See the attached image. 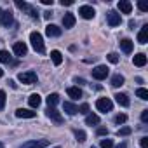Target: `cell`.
Here are the masks:
<instances>
[{"label":"cell","instance_id":"1","mask_svg":"<svg viewBox=\"0 0 148 148\" xmlns=\"http://www.w3.org/2000/svg\"><path fill=\"white\" fill-rule=\"evenodd\" d=\"M30 42H32V47L38 52V54H44L45 52V45H44V38L38 32H32L30 33Z\"/></svg>","mask_w":148,"mask_h":148},{"label":"cell","instance_id":"2","mask_svg":"<svg viewBox=\"0 0 148 148\" xmlns=\"http://www.w3.org/2000/svg\"><path fill=\"white\" fill-rule=\"evenodd\" d=\"M18 80L21 84H26V86H32L37 82V73L35 71H21L18 75Z\"/></svg>","mask_w":148,"mask_h":148},{"label":"cell","instance_id":"3","mask_svg":"<svg viewBox=\"0 0 148 148\" xmlns=\"http://www.w3.org/2000/svg\"><path fill=\"white\" fill-rule=\"evenodd\" d=\"M16 7L18 9H21V11H25L30 18H38V11L33 7V5H30V4H26V2H21V0H16Z\"/></svg>","mask_w":148,"mask_h":148},{"label":"cell","instance_id":"4","mask_svg":"<svg viewBox=\"0 0 148 148\" xmlns=\"http://www.w3.org/2000/svg\"><path fill=\"white\" fill-rule=\"evenodd\" d=\"M96 108L99 110V112H112V108H113V103H112V99L110 98H99L98 101H96Z\"/></svg>","mask_w":148,"mask_h":148},{"label":"cell","instance_id":"5","mask_svg":"<svg viewBox=\"0 0 148 148\" xmlns=\"http://www.w3.org/2000/svg\"><path fill=\"white\" fill-rule=\"evenodd\" d=\"M47 146H49L47 139H32V141L23 143L19 148H47Z\"/></svg>","mask_w":148,"mask_h":148},{"label":"cell","instance_id":"6","mask_svg":"<svg viewBox=\"0 0 148 148\" xmlns=\"http://www.w3.org/2000/svg\"><path fill=\"white\" fill-rule=\"evenodd\" d=\"M108 77V68L105 66V64H99V66H96L94 70H92V79H96V80H105Z\"/></svg>","mask_w":148,"mask_h":148},{"label":"cell","instance_id":"7","mask_svg":"<svg viewBox=\"0 0 148 148\" xmlns=\"http://www.w3.org/2000/svg\"><path fill=\"white\" fill-rule=\"evenodd\" d=\"M12 23H14L12 12L11 11H2V14H0V25L2 26H11Z\"/></svg>","mask_w":148,"mask_h":148},{"label":"cell","instance_id":"8","mask_svg":"<svg viewBox=\"0 0 148 148\" xmlns=\"http://www.w3.org/2000/svg\"><path fill=\"white\" fill-rule=\"evenodd\" d=\"M106 19H108V25L110 26H119L120 25V14L117 12V11H108V14H106Z\"/></svg>","mask_w":148,"mask_h":148},{"label":"cell","instance_id":"9","mask_svg":"<svg viewBox=\"0 0 148 148\" xmlns=\"http://www.w3.org/2000/svg\"><path fill=\"white\" fill-rule=\"evenodd\" d=\"M12 51H14V54H16L18 58H23V56H26V52H28V45H26L25 42H16L14 47H12Z\"/></svg>","mask_w":148,"mask_h":148},{"label":"cell","instance_id":"10","mask_svg":"<svg viewBox=\"0 0 148 148\" xmlns=\"http://www.w3.org/2000/svg\"><path fill=\"white\" fill-rule=\"evenodd\" d=\"M45 113H47V117H49L54 124H63V117H61V113H59L56 108H51V106H49Z\"/></svg>","mask_w":148,"mask_h":148},{"label":"cell","instance_id":"11","mask_svg":"<svg viewBox=\"0 0 148 148\" xmlns=\"http://www.w3.org/2000/svg\"><path fill=\"white\" fill-rule=\"evenodd\" d=\"M79 14H80L84 19H92L94 14H96V11H94L91 5H82V7L79 9Z\"/></svg>","mask_w":148,"mask_h":148},{"label":"cell","instance_id":"12","mask_svg":"<svg viewBox=\"0 0 148 148\" xmlns=\"http://www.w3.org/2000/svg\"><path fill=\"white\" fill-rule=\"evenodd\" d=\"M16 117L18 119H35L37 117V112L26 110V108H19V110H16Z\"/></svg>","mask_w":148,"mask_h":148},{"label":"cell","instance_id":"13","mask_svg":"<svg viewBox=\"0 0 148 148\" xmlns=\"http://www.w3.org/2000/svg\"><path fill=\"white\" fill-rule=\"evenodd\" d=\"M63 26L64 28H73L75 26V16H73L71 12H66L63 16Z\"/></svg>","mask_w":148,"mask_h":148},{"label":"cell","instance_id":"14","mask_svg":"<svg viewBox=\"0 0 148 148\" xmlns=\"http://www.w3.org/2000/svg\"><path fill=\"white\" fill-rule=\"evenodd\" d=\"M119 11H120L122 14H131L132 4L129 2V0H120V2H119Z\"/></svg>","mask_w":148,"mask_h":148},{"label":"cell","instance_id":"15","mask_svg":"<svg viewBox=\"0 0 148 148\" xmlns=\"http://www.w3.org/2000/svg\"><path fill=\"white\" fill-rule=\"evenodd\" d=\"M45 33H47V37H59L61 35V28L56 26V25H47L45 26Z\"/></svg>","mask_w":148,"mask_h":148},{"label":"cell","instance_id":"16","mask_svg":"<svg viewBox=\"0 0 148 148\" xmlns=\"http://www.w3.org/2000/svg\"><path fill=\"white\" fill-rule=\"evenodd\" d=\"M63 110H64L68 115H75V113H79V106H75L73 103H70V101H64V103H63Z\"/></svg>","mask_w":148,"mask_h":148},{"label":"cell","instance_id":"17","mask_svg":"<svg viewBox=\"0 0 148 148\" xmlns=\"http://www.w3.org/2000/svg\"><path fill=\"white\" fill-rule=\"evenodd\" d=\"M115 101L120 105V106H124V108H127L129 106V98H127V94H122V92H117L115 96Z\"/></svg>","mask_w":148,"mask_h":148},{"label":"cell","instance_id":"18","mask_svg":"<svg viewBox=\"0 0 148 148\" xmlns=\"http://www.w3.org/2000/svg\"><path fill=\"white\" fill-rule=\"evenodd\" d=\"M138 42L139 44H146L148 42V25H145L141 28V32L138 33Z\"/></svg>","mask_w":148,"mask_h":148},{"label":"cell","instance_id":"19","mask_svg":"<svg viewBox=\"0 0 148 148\" xmlns=\"http://www.w3.org/2000/svg\"><path fill=\"white\" fill-rule=\"evenodd\" d=\"M120 49H122L125 54H131V52H132V40H129V38L120 40Z\"/></svg>","mask_w":148,"mask_h":148},{"label":"cell","instance_id":"20","mask_svg":"<svg viewBox=\"0 0 148 148\" xmlns=\"http://www.w3.org/2000/svg\"><path fill=\"white\" fill-rule=\"evenodd\" d=\"M132 61H134V66H139V68H141V66H145V64H146V56H145L143 52H139V54H136V56H134V59H132Z\"/></svg>","mask_w":148,"mask_h":148},{"label":"cell","instance_id":"21","mask_svg":"<svg viewBox=\"0 0 148 148\" xmlns=\"http://www.w3.org/2000/svg\"><path fill=\"white\" fill-rule=\"evenodd\" d=\"M28 103H30V106H32V108H38V106H40V103H42V98H40L38 94H32V96L28 98Z\"/></svg>","mask_w":148,"mask_h":148},{"label":"cell","instance_id":"22","mask_svg":"<svg viewBox=\"0 0 148 148\" xmlns=\"http://www.w3.org/2000/svg\"><path fill=\"white\" fill-rule=\"evenodd\" d=\"M68 96L70 98H73V99H79V98H82V91L79 89V87H68Z\"/></svg>","mask_w":148,"mask_h":148},{"label":"cell","instance_id":"23","mask_svg":"<svg viewBox=\"0 0 148 148\" xmlns=\"http://www.w3.org/2000/svg\"><path fill=\"white\" fill-rule=\"evenodd\" d=\"M51 59H52V63H54L56 66H59V64L63 63V56H61L59 51H51Z\"/></svg>","mask_w":148,"mask_h":148},{"label":"cell","instance_id":"24","mask_svg":"<svg viewBox=\"0 0 148 148\" xmlns=\"http://www.w3.org/2000/svg\"><path fill=\"white\" fill-rule=\"evenodd\" d=\"M124 82H125V79L120 75V73H117V75L112 77V86L113 87H120V86H124Z\"/></svg>","mask_w":148,"mask_h":148},{"label":"cell","instance_id":"25","mask_svg":"<svg viewBox=\"0 0 148 148\" xmlns=\"http://www.w3.org/2000/svg\"><path fill=\"white\" fill-rule=\"evenodd\" d=\"M58 103H59V94L52 92V94H49V96H47V105H49L51 108H54Z\"/></svg>","mask_w":148,"mask_h":148},{"label":"cell","instance_id":"26","mask_svg":"<svg viewBox=\"0 0 148 148\" xmlns=\"http://www.w3.org/2000/svg\"><path fill=\"white\" fill-rule=\"evenodd\" d=\"M86 124H87V125H98V124H99V117L94 115V113H89V115L86 117Z\"/></svg>","mask_w":148,"mask_h":148},{"label":"cell","instance_id":"27","mask_svg":"<svg viewBox=\"0 0 148 148\" xmlns=\"http://www.w3.org/2000/svg\"><path fill=\"white\" fill-rule=\"evenodd\" d=\"M0 63H11V54L9 51H0Z\"/></svg>","mask_w":148,"mask_h":148},{"label":"cell","instance_id":"28","mask_svg":"<svg viewBox=\"0 0 148 148\" xmlns=\"http://www.w3.org/2000/svg\"><path fill=\"white\" fill-rule=\"evenodd\" d=\"M73 132H75V138H77V141H80V143H84V141H86L87 134H86L84 131H80V129H75Z\"/></svg>","mask_w":148,"mask_h":148},{"label":"cell","instance_id":"29","mask_svg":"<svg viewBox=\"0 0 148 148\" xmlns=\"http://www.w3.org/2000/svg\"><path fill=\"white\" fill-rule=\"evenodd\" d=\"M136 96L139 99H148V91L143 89V87H139V89H136Z\"/></svg>","mask_w":148,"mask_h":148},{"label":"cell","instance_id":"30","mask_svg":"<svg viewBox=\"0 0 148 148\" xmlns=\"http://www.w3.org/2000/svg\"><path fill=\"white\" fill-rule=\"evenodd\" d=\"M5 108V91L0 89V112Z\"/></svg>","mask_w":148,"mask_h":148},{"label":"cell","instance_id":"31","mask_svg":"<svg viewBox=\"0 0 148 148\" xmlns=\"http://www.w3.org/2000/svg\"><path fill=\"white\" fill-rule=\"evenodd\" d=\"M127 120V115L125 113H119L117 117H115V124H124Z\"/></svg>","mask_w":148,"mask_h":148},{"label":"cell","instance_id":"32","mask_svg":"<svg viewBox=\"0 0 148 148\" xmlns=\"http://www.w3.org/2000/svg\"><path fill=\"white\" fill-rule=\"evenodd\" d=\"M101 148H113V141L112 139H101Z\"/></svg>","mask_w":148,"mask_h":148},{"label":"cell","instance_id":"33","mask_svg":"<svg viewBox=\"0 0 148 148\" xmlns=\"http://www.w3.org/2000/svg\"><path fill=\"white\" fill-rule=\"evenodd\" d=\"M79 113H84V115H89V105H87V103H84V105H80V106H79Z\"/></svg>","mask_w":148,"mask_h":148},{"label":"cell","instance_id":"34","mask_svg":"<svg viewBox=\"0 0 148 148\" xmlns=\"http://www.w3.org/2000/svg\"><path fill=\"white\" fill-rule=\"evenodd\" d=\"M108 61L113 63V64H117V63H119V56H117L115 52H110V54H108Z\"/></svg>","mask_w":148,"mask_h":148},{"label":"cell","instance_id":"35","mask_svg":"<svg viewBox=\"0 0 148 148\" xmlns=\"http://www.w3.org/2000/svg\"><path fill=\"white\" fill-rule=\"evenodd\" d=\"M117 134H119V136H129V134H131V127H122V129H119Z\"/></svg>","mask_w":148,"mask_h":148},{"label":"cell","instance_id":"36","mask_svg":"<svg viewBox=\"0 0 148 148\" xmlns=\"http://www.w3.org/2000/svg\"><path fill=\"white\" fill-rule=\"evenodd\" d=\"M141 120H143V124L148 122V110H143V112H141Z\"/></svg>","mask_w":148,"mask_h":148},{"label":"cell","instance_id":"37","mask_svg":"<svg viewBox=\"0 0 148 148\" xmlns=\"http://www.w3.org/2000/svg\"><path fill=\"white\" fill-rule=\"evenodd\" d=\"M138 7H139V11H141V12H146V11H148V5H146V4H143V2H138Z\"/></svg>","mask_w":148,"mask_h":148},{"label":"cell","instance_id":"38","mask_svg":"<svg viewBox=\"0 0 148 148\" xmlns=\"http://www.w3.org/2000/svg\"><path fill=\"white\" fill-rule=\"evenodd\" d=\"M139 145H141V148H148V138H146V136H145V138H141Z\"/></svg>","mask_w":148,"mask_h":148},{"label":"cell","instance_id":"39","mask_svg":"<svg viewBox=\"0 0 148 148\" xmlns=\"http://www.w3.org/2000/svg\"><path fill=\"white\" fill-rule=\"evenodd\" d=\"M98 134H99V136H105V134H108V129H105V127H99V129H98Z\"/></svg>","mask_w":148,"mask_h":148},{"label":"cell","instance_id":"40","mask_svg":"<svg viewBox=\"0 0 148 148\" xmlns=\"http://www.w3.org/2000/svg\"><path fill=\"white\" fill-rule=\"evenodd\" d=\"M73 0H61V5H71Z\"/></svg>","mask_w":148,"mask_h":148},{"label":"cell","instance_id":"41","mask_svg":"<svg viewBox=\"0 0 148 148\" xmlns=\"http://www.w3.org/2000/svg\"><path fill=\"white\" fill-rule=\"evenodd\" d=\"M51 16H52L51 11H45V12H44V18H45V19H51Z\"/></svg>","mask_w":148,"mask_h":148},{"label":"cell","instance_id":"42","mask_svg":"<svg viewBox=\"0 0 148 148\" xmlns=\"http://www.w3.org/2000/svg\"><path fill=\"white\" fill-rule=\"evenodd\" d=\"M44 5H52V0H42Z\"/></svg>","mask_w":148,"mask_h":148},{"label":"cell","instance_id":"43","mask_svg":"<svg viewBox=\"0 0 148 148\" xmlns=\"http://www.w3.org/2000/svg\"><path fill=\"white\" fill-rule=\"evenodd\" d=\"M9 84H11V87H12V89H16V87H18V86L14 84V80H9Z\"/></svg>","mask_w":148,"mask_h":148},{"label":"cell","instance_id":"44","mask_svg":"<svg viewBox=\"0 0 148 148\" xmlns=\"http://www.w3.org/2000/svg\"><path fill=\"white\" fill-rule=\"evenodd\" d=\"M115 148H127V145H125V143H120V145H119V146H115Z\"/></svg>","mask_w":148,"mask_h":148},{"label":"cell","instance_id":"45","mask_svg":"<svg viewBox=\"0 0 148 148\" xmlns=\"http://www.w3.org/2000/svg\"><path fill=\"white\" fill-rule=\"evenodd\" d=\"M2 75H4V70H2V68H0V77H2Z\"/></svg>","mask_w":148,"mask_h":148},{"label":"cell","instance_id":"46","mask_svg":"<svg viewBox=\"0 0 148 148\" xmlns=\"http://www.w3.org/2000/svg\"><path fill=\"white\" fill-rule=\"evenodd\" d=\"M0 148H5V146H4V143H0Z\"/></svg>","mask_w":148,"mask_h":148},{"label":"cell","instance_id":"47","mask_svg":"<svg viewBox=\"0 0 148 148\" xmlns=\"http://www.w3.org/2000/svg\"><path fill=\"white\" fill-rule=\"evenodd\" d=\"M52 148H61V146H52Z\"/></svg>","mask_w":148,"mask_h":148},{"label":"cell","instance_id":"48","mask_svg":"<svg viewBox=\"0 0 148 148\" xmlns=\"http://www.w3.org/2000/svg\"><path fill=\"white\" fill-rule=\"evenodd\" d=\"M0 14H2V9H0Z\"/></svg>","mask_w":148,"mask_h":148},{"label":"cell","instance_id":"49","mask_svg":"<svg viewBox=\"0 0 148 148\" xmlns=\"http://www.w3.org/2000/svg\"><path fill=\"white\" fill-rule=\"evenodd\" d=\"M91 148H94V146H91Z\"/></svg>","mask_w":148,"mask_h":148}]
</instances>
